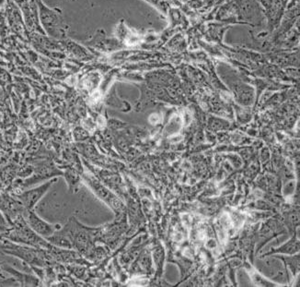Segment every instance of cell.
<instances>
[{"label": "cell", "mask_w": 300, "mask_h": 287, "mask_svg": "<svg viewBox=\"0 0 300 287\" xmlns=\"http://www.w3.org/2000/svg\"><path fill=\"white\" fill-rule=\"evenodd\" d=\"M3 251L6 253H9L11 255H14L19 259H22L27 261L30 264H35L41 265L43 259L41 258L39 252L37 250L28 248L24 245H16V244H5V247L3 248Z\"/></svg>", "instance_id": "277c9868"}, {"label": "cell", "mask_w": 300, "mask_h": 287, "mask_svg": "<svg viewBox=\"0 0 300 287\" xmlns=\"http://www.w3.org/2000/svg\"><path fill=\"white\" fill-rule=\"evenodd\" d=\"M23 217L26 223L31 227V229L46 239L53 236L59 228L58 224H51L43 220L33 212V210L25 209Z\"/></svg>", "instance_id": "7a4b0ae2"}, {"label": "cell", "mask_w": 300, "mask_h": 287, "mask_svg": "<svg viewBox=\"0 0 300 287\" xmlns=\"http://www.w3.org/2000/svg\"><path fill=\"white\" fill-rule=\"evenodd\" d=\"M13 286H18V282L16 281L15 278L0 279V287H13Z\"/></svg>", "instance_id": "52a82bcc"}, {"label": "cell", "mask_w": 300, "mask_h": 287, "mask_svg": "<svg viewBox=\"0 0 300 287\" xmlns=\"http://www.w3.org/2000/svg\"><path fill=\"white\" fill-rule=\"evenodd\" d=\"M13 225L15 226L14 229L9 232L8 235V237L10 240L26 246H36L44 248L48 247L49 243L31 229V227L25 222L24 217L19 218L17 222L13 223Z\"/></svg>", "instance_id": "6da1fadb"}, {"label": "cell", "mask_w": 300, "mask_h": 287, "mask_svg": "<svg viewBox=\"0 0 300 287\" xmlns=\"http://www.w3.org/2000/svg\"><path fill=\"white\" fill-rule=\"evenodd\" d=\"M8 227H9V225L7 223V221L2 216V213H0V230L1 231H7Z\"/></svg>", "instance_id": "ba28073f"}, {"label": "cell", "mask_w": 300, "mask_h": 287, "mask_svg": "<svg viewBox=\"0 0 300 287\" xmlns=\"http://www.w3.org/2000/svg\"><path fill=\"white\" fill-rule=\"evenodd\" d=\"M0 210L8 217L9 222L13 224L19 218L23 217L25 208L18 201H15L9 196H1Z\"/></svg>", "instance_id": "5b68a950"}, {"label": "cell", "mask_w": 300, "mask_h": 287, "mask_svg": "<svg viewBox=\"0 0 300 287\" xmlns=\"http://www.w3.org/2000/svg\"><path fill=\"white\" fill-rule=\"evenodd\" d=\"M0 266L1 270H5L9 272V274H12V277L15 278L18 283H21L22 286H36L38 283L37 278L26 273H21L6 263H2L0 264Z\"/></svg>", "instance_id": "8992f818"}, {"label": "cell", "mask_w": 300, "mask_h": 287, "mask_svg": "<svg viewBox=\"0 0 300 287\" xmlns=\"http://www.w3.org/2000/svg\"><path fill=\"white\" fill-rule=\"evenodd\" d=\"M56 178L51 179L45 184L36 186L34 188H32L27 191H24L20 194L16 196L18 202L22 204V206L27 210H33V208L36 206V204L41 201V199L47 193V191L50 189L52 185H54L56 182Z\"/></svg>", "instance_id": "3957f363"}]
</instances>
